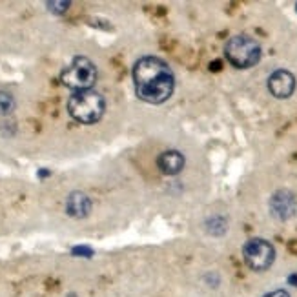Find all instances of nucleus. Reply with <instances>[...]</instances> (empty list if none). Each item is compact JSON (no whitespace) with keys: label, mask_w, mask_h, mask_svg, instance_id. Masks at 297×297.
Here are the masks:
<instances>
[{"label":"nucleus","mask_w":297,"mask_h":297,"mask_svg":"<svg viewBox=\"0 0 297 297\" xmlns=\"http://www.w3.org/2000/svg\"><path fill=\"white\" fill-rule=\"evenodd\" d=\"M135 91L150 104H161L174 91L172 69L157 57H142L133 67Z\"/></svg>","instance_id":"obj_1"},{"label":"nucleus","mask_w":297,"mask_h":297,"mask_svg":"<svg viewBox=\"0 0 297 297\" xmlns=\"http://www.w3.org/2000/svg\"><path fill=\"white\" fill-rule=\"evenodd\" d=\"M67 112L79 122L93 124L104 113V99L93 90L75 91L67 101Z\"/></svg>","instance_id":"obj_2"},{"label":"nucleus","mask_w":297,"mask_h":297,"mask_svg":"<svg viewBox=\"0 0 297 297\" xmlns=\"http://www.w3.org/2000/svg\"><path fill=\"white\" fill-rule=\"evenodd\" d=\"M225 53L232 66L239 67V69H246V67L255 66L259 62V59H261V46L252 37L237 35V37H232L226 42Z\"/></svg>","instance_id":"obj_3"},{"label":"nucleus","mask_w":297,"mask_h":297,"mask_svg":"<svg viewBox=\"0 0 297 297\" xmlns=\"http://www.w3.org/2000/svg\"><path fill=\"white\" fill-rule=\"evenodd\" d=\"M62 84L71 88L75 91L90 90L97 79L95 64L86 59V57H77L69 66L62 71Z\"/></svg>","instance_id":"obj_4"},{"label":"nucleus","mask_w":297,"mask_h":297,"mask_svg":"<svg viewBox=\"0 0 297 297\" xmlns=\"http://www.w3.org/2000/svg\"><path fill=\"white\" fill-rule=\"evenodd\" d=\"M244 261L255 272H264L272 266L275 259V250L268 241L264 239H250L242 248Z\"/></svg>","instance_id":"obj_5"},{"label":"nucleus","mask_w":297,"mask_h":297,"mask_svg":"<svg viewBox=\"0 0 297 297\" xmlns=\"http://www.w3.org/2000/svg\"><path fill=\"white\" fill-rule=\"evenodd\" d=\"M270 210H272V213H274L277 219H281V221H286V219L294 217L297 212L296 195L286 190L275 191L274 195H272V199H270Z\"/></svg>","instance_id":"obj_6"},{"label":"nucleus","mask_w":297,"mask_h":297,"mask_svg":"<svg viewBox=\"0 0 297 297\" xmlns=\"http://www.w3.org/2000/svg\"><path fill=\"white\" fill-rule=\"evenodd\" d=\"M268 90L275 99H288L296 90V77L286 69H277L270 75Z\"/></svg>","instance_id":"obj_7"},{"label":"nucleus","mask_w":297,"mask_h":297,"mask_svg":"<svg viewBox=\"0 0 297 297\" xmlns=\"http://www.w3.org/2000/svg\"><path fill=\"white\" fill-rule=\"evenodd\" d=\"M91 210V201L90 197L82 193V191H73L69 193L66 201V212L67 215H71L75 219H82L86 217Z\"/></svg>","instance_id":"obj_8"},{"label":"nucleus","mask_w":297,"mask_h":297,"mask_svg":"<svg viewBox=\"0 0 297 297\" xmlns=\"http://www.w3.org/2000/svg\"><path fill=\"white\" fill-rule=\"evenodd\" d=\"M157 166L164 175H177L184 168V157L177 150L163 152L157 159Z\"/></svg>","instance_id":"obj_9"},{"label":"nucleus","mask_w":297,"mask_h":297,"mask_svg":"<svg viewBox=\"0 0 297 297\" xmlns=\"http://www.w3.org/2000/svg\"><path fill=\"white\" fill-rule=\"evenodd\" d=\"M15 110V99L7 91H0V115H9Z\"/></svg>","instance_id":"obj_10"},{"label":"nucleus","mask_w":297,"mask_h":297,"mask_svg":"<svg viewBox=\"0 0 297 297\" xmlns=\"http://www.w3.org/2000/svg\"><path fill=\"white\" fill-rule=\"evenodd\" d=\"M48 7L55 13H64L69 7V2H48Z\"/></svg>","instance_id":"obj_11"},{"label":"nucleus","mask_w":297,"mask_h":297,"mask_svg":"<svg viewBox=\"0 0 297 297\" xmlns=\"http://www.w3.org/2000/svg\"><path fill=\"white\" fill-rule=\"evenodd\" d=\"M264 297H290V296H288L285 290H275V292H270V294H266Z\"/></svg>","instance_id":"obj_12"}]
</instances>
